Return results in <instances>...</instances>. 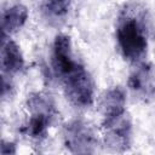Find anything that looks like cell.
<instances>
[{
    "instance_id": "obj_7",
    "label": "cell",
    "mask_w": 155,
    "mask_h": 155,
    "mask_svg": "<svg viewBox=\"0 0 155 155\" xmlns=\"http://www.w3.org/2000/svg\"><path fill=\"white\" fill-rule=\"evenodd\" d=\"M28 18V10L23 5H13L2 11V36H11L18 31Z\"/></svg>"
},
{
    "instance_id": "obj_8",
    "label": "cell",
    "mask_w": 155,
    "mask_h": 155,
    "mask_svg": "<svg viewBox=\"0 0 155 155\" xmlns=\"http://www.w3.org/2000/svg\"><path fill=\"white\" fill-rule=\"evenodd\" d=\"M74 0H45L42 15L51 23H59L67 17Z\"/></svg>"
},
{
    "instance_id": "obj_5",
    "label": "cell",
    "mask_w": 155,
    "mask_h": 155,
    "mask_svg": "<svg viewBox=\"0 0 155 155\" xmlns=\"http://www.w3.org/2000/svg\"><path fill=\"white\" fill-rule=\"evenodd\" d=\"M24 68V59L18 45L10 38L2 36L1 44V70L2 76L11 78Z\"/></svg>"
},
{
    "instance_id": "obj_1",
    "label": "cell",
    "mask_w": 155,
    "mask_h": 155,
    "mask_svg": "<svg viewBox=\"0 0 155 155\" xmlns=\"http://www.w3.org/2000/svg\"><path fill=\"white\" fill-rule=\"evenodd\" d=\"M51 65L67 99L80 109L90 108L94 101V82L86 67L76 59L70 38L58 34L52 44Z\"/></svg>"
},
{
    "instance_id": "obj_3",
    "label": "cell",
    "mask_w": 155,
    "mask_h": 155,
    "mask_svg": "<svg viewBox=\"0 0 155 155\" xmlns=\"http://www.w3.org/2000/svg\"><path fill=\"white\" fill-rule=\"evenodd\" d=\"M29 120L27 122V133L33 139H42L46 137L47 128L53 119V104L50 98L41 93L33 94L28 98Z\"/></svg>"
},
{
    "instance_id": "obj_4",
    "label": "cell",
    "mask_w": 155,
    "mask_h": 155,
    "mask_svg": "<svg viewBox=\"0 0 155 155\" xmlns=\"http://www.w3.org/2000/svg\"><path fill=\"white\" fill-rule=\"evenodd\" d=\"M128 87L134 96L143 101H149L155 97V76L150 65L145 62L134 64V68L128 78Z\"/></svg>"
},
{
    "instance_id": "obj_2",
    "label": "cell",
    "mask_w": 155,
    "mask_h": 155,
    "mask_svg": "<svg viewBox=\"0 0 155 155\" xmlns=\"http://www.w3.org/2000/svg\"><path fill=\"white\" fill-rule=\"evenodd\" d=\"M115 39L121 56L131 64L144 62L149 47V24L147 12L137 5H127L120 11Z\"/></svg>"
},
{
    "instance_id": "obj_6",
    "label": "cell",
    "mask_w": 155,
    "mask_h": 155,
    "mask_svg": "<svg viewBox=\"0 0 155 155\" xmlns=\"http://www.w3.org/2000/svg\"><path fill=\"white\" fill-rule=\"evenodd\" d=\"M64 139L67 147H74L75 151H84L82 148H85V151H91L88 147L93 145L94 136L86 124L74 121L65 126Z\"/></svg>"
}]
</instances>
